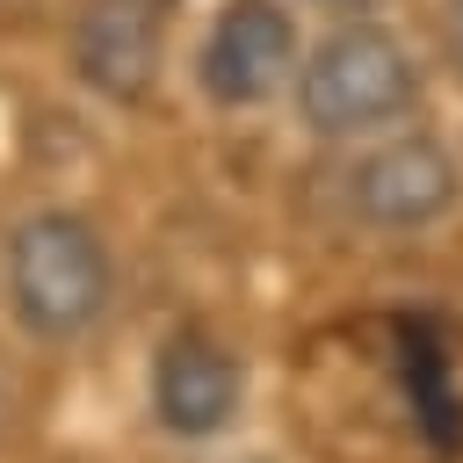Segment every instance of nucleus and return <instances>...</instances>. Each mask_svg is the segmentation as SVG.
<instances>
[{"mask_svg":"<svg viewBox=\"0 0 463 463\" xmlns=\"http://www.w3.org/2000/svg\"><path fill=\"white\" fill-rule=\"evenodd\" d=\"M116 297V260L80 210H36L7 232V311L29 340H80Z\"/></svg>","mask_w":463,"mask_h":463,"instance_id":"f257e3e1","label":"nucleus"},{"mask_svg":"<svg viewBox=\"0 0 463 463\" xmlns=\"http://www.w3.org/2000/svg\"><path fill=\"white\" fill-rule=\"evenodd\" d=\"M412 109H420L412 51L362 14L297 58V116L311 137H383Z\"/></svg>","mask_w":463,"mask_h":463,"instance_id":"f03ea898","label":"nucleus"},{"mask_svg":"<svg viewBox=\"0 0 463 463\" xmlns=\"http://www.w3.org/2000/svg\"><path fill=\"white\" fill-rule=\"evenodd\" d=\"M456 195H463V166L427 130L376 137L347 166V210L369 232H427V224H441L456 210Z\"/></svg>","mask_w":463,"mask_h":463,"instance_id":"7ed1b4c3","label":"nucleus"},{"mask_svg":"<svg viewBox=\"0 0 463 463\" xmlns=\"http://www.w3.org/2000/svg\"><path fill=\"white\" fill-rule=\"evenodd\" d=\"M297 80V22L275 0H224L195 43V87L217 109H260Z\"/></svg>","mask_w":463,"mask_h":463,"instance_id":"20e7f679","label":"nucleus"},{"mask_svg":"<svg viewBox=\"0 0 463 463\" xmlns=\"http://www.w3.org/2000/svg\"><path fill=\"white\" fill-rule=\"evenodd\" d=\"M246 405V362L203 333V326H181L159 340L152 354V420L174 434V441H217Z\"/></svg>","mask_w":463,"mask_h":463,"instance_id":"39448f33","label":"nucleus"},{"mask_svg":"<svg viewBox=\"0 0 463 463\" xmlns=\"http://www.w3.org/2000/svg\"><path fill=\"white\" fill-rule=\"evenodd\" d=\"M166 22L152 0H87L72 14V72L101 101H145L159 80Z\"/></svg>","mask_w":463,"mask_h":463,"instance_id":"423d86ee","label":"nucleus"},{"mask_svg":"<svg viewBox=\"0 0 463 463\" xmlns=\"http://www.w3.org/2000/svg\"><path fill=\"white\" fill-rule=\"evenodd\" d=\"M405 383H412V412L434 427V441H456L449 412H463V405H456V391H449V354L427 340V326L405 333Z\"/></svg>","mask_w":463,"mask_h":463,"instance_id":"0eeeda50","label":"nucleus"},{"mask_svg":"<svg viewBox=\"0 0 463 463\" xmlns=\"http://www.w3.org/2000/svg\"><path fill=\"white\" fill-rule=\"evenodd\" d=\"M434 36H441V58H449V72L463 80V0H441V14H434Z\"/></svg>","mask_w":463,"mask_h":463,"instance_id":"6e6552de","label":"nucleus"},{"mask_svg":"<svg viewBox=\"0 0 463 463\" xmlns=\"http://www.w3.org/2000/svg\"><path fill=\"white\" fill-rule=\"evenodd\" d=\"M318 7H333V14H369L376 0H318Z\"/></svg>","mask_w":463,"mask_h":463,"instance_id":"1a4fd4ad","label":"nucleus"},{"mask_svg":"<svg viewBox=\"0 0 463 463\" xmlns=\"http://www.w3.org/2000/svg\"><path fill=\"white\" fill-rule=\"evenodd\" d=\"M0 427H7V383H0Z\"/></svg>","mask_w":463,"mask_h":463,"instance_id":"9d476101","label":"nucleus"},{"mask_svg":"<svg viewBox=\"0 0 463 463\" xmlns=\"http://www.w3.org/2000/svg\"><path fill=\"white\" fill-rule=\"evenodd\" d=\"M224 463H260V456H224Z\"/></svg>","mask_w":463,"mask_h":463,"instance_id":"9b49d317","label":"nucleus"}]
</instances>
